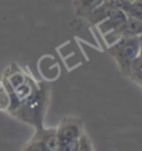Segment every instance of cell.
<instances>
[{
  "mask_svg": "<svg viewBox=\"0 0 142 151\" xmlns=\"http://www.w3.org/2000/svg\"><path fill=\"white\" fill-rule=\"evenodd\" d=\"M49 99V88L31 76L26 69L13 63L0 80V110L18 120L42 127Z\"/></svg>",
  "mask_w": 142,
  "mask_h": 151,
  "instance_id": "cell-1",
  "label": "cell"
},
{
  "mask_svg": "<svg viewBox=\"0 0 142 151\" xmlns=\"http://www.w3.org/2000/svg\"><path fill=\"white\" fill-rule=\"evenodd\" d=\"M84 134L82 122L75 117H65L56 129L60 151H76Z\"/></svg>",
  "mask_w": 142,
  "mask_h": 151,
  "instance_id": "cell-2",
  "label": "cell"
},
{
  "mask_svg": "<svg viewBox=\"0 0 142 151\" xmlns=\"http://www.w3.org/2000/svg\"><path fill=\"white\" fill-rule=\"evenodd\" d=\"M112 55L117 59V61L126 68L140 52V40L136 36H125L117 44H115L111 49Z\"/></svg>",
  "mask_w": 142,
  "mask_h": 151,
  "instance_id": "cell-3",
  "label": "cell"
},
{
  "mask_svg": "<svg viewBox=\"0 0 142 151\" xmlns=\"http://www.w3.org/2000/svg\"><path fill=\"white\" fill-rule=\"evenodd\" d=\"M127 13L121 9H113L108 17L99 24V29L102 34H108L122 26L127 20Z\"/></svg>",
  "mask_w": 142,
  "mask_h": 151,
  "instance_id": "cell-4",
  "label": "cell"
},
{
  "mask_svg": "<svg viewBox=\"0 0 142 151\" xmlns=\"http://www.w3.org/2000/svg\"><path fill=\"white\" fill-rule=\"evenodd\" d=\"M112 10H113V8L108 6V5L103 1L101 5H99V6L95 8V9H92L91 12L86 13L85 15H82V17H85L87 20H90L92 24H100L101 21H103L111 14Z\"/></svg>",
  "mask_w": 142,
  "mask_h": 151,
  "instance_id": "cell-5",
  "label": "cell"
},
{
  "mask_svg": "<svg viewBox=\"0 0 142 151\" xmlns=\"http://www.w3.org/2000/svg\"><path fill=\"white\" fill-rule=\"evenodd\" d=\"M105 0H75V9L76 13L80 15H85L86 13L91 12L92 9L97 8L99 5H101Z\"/></svg>",
  "mask_w": 142,
  "mask_h": 151,
  "instance_id": "cell-6",
  "label": "cell"
},
{
  "mask_svg": "<svg viewBox=\"0 0 142 151\" xmlns=\"http://www.w3.org/2000/svg\"><path fill=\"white\" fill-rule=\"evenodd\" d=\"M23 151H50V149L46 146V144L44 142V140L41 139L40 135L35 132L34 136L25 144Z\"/></svg>",
  "mask_w": 142,
  "mask_h": 151,
  "instance_id": "cell-7",
  "label": "cell"
},
{
  "mask_svg": "<svg viewBox=\"0 0 142 151\" xmlns=\"http://www.w3.org/2000/svg\"><path fill=\"white\" fill-rule=\"evenodd\" d=\"M126 13L128 17H132L142 21V0H135V1L130 3L126 9Z\"/></svg>",
  "mask_w": 142,
  "mask_h": 151,
  "instance_id": "cell-8",
  "label": "cell"
},
{
  "mask_svg": "<svg viewBox=\"0 0 142 151\" xmlns=\"http://www.w3.org/2000/svg\"><path fill=\"white\" fill-rule=\"evenodd\" d=\"M76 151H94V147H92V144L90 141V139L86 136L85 134H82V136L80 139V145Z\"/></svg>",
  "mask_w": 142,
  "mask_h": 151,
  "instance_id": "cell-9",
  "label": "cell"
},
{
  "mask_svg": "<svg viewBox=\"0 0 142 151\" xmlns=\"http://www.w3.org/2000/svg\"><path fill=\"white\" fill-rule=\"evenodd\" d=\"M126 3H132V1H135V0H125Z\"/></svg>",
  "mask_w": 142,
  "mask_h": 151,
  "instance_id": "cell-10",
  "label": "cell"
}]
</instances>
